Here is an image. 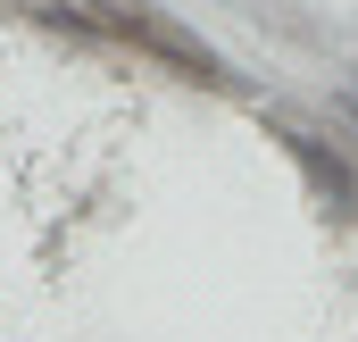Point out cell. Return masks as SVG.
<instances>
[{
  "label": "cell",
  "instance_id": "cell-2",
  "mask_svg": "<svg viewBox=\"0 0 358 342\" xmlns=\"http://www.w3.org/2000/svg\"><path fill=\"white\" fill-rule=\"evenodd\" d=\"M259 125H267L275 151L300 167V184L317 192V209H334V217H350V226H358V159H350V142H342L334 125L292 117V109H259Z\"/></svg>",
  "mask_w": 358,
  "mask_h": 342
},
{
  "label": "cell",
  "instance_id": "cell-3",
  "mask_svg": "<svg viewBox=\"0 0 358 342\" xmlns=\"http://www.w3.org/2000/svg\"><path fill=\"white\" fill-rule=\"evenodd\" d=\"M25 17L42 25V34H59V42H76V50H117V34L92 17L84 0H25Z\"/></svg>",
  "mask_w": 358,
  "mask_h": 342
},
{
  "label": "cell",
  "instance_id": "cell-1",
  "mask_svg": "<svg viewBox=\"0 0 358 342\" xmlns=\"http://www.w3.org/2000/svg\"><path fill=\"white\" fill-rule=\"evenodd\" d=\"M92 17L117 34V50H142L150 67H167L176 84H200V92H242V67L200 34V25H183L176 8H159V0H84Z\"/></svg>",
  "mask_w": 358,
  "mask_h": 342
},
{
  "label": "cell",
  "instance_id": "cell-4",
  "mask_svg": "<svg viewBox=\"0 0 358 342\" xmlns=\"http://www.w3.org/2000/svg\"><path fill=\"white\" fill-rule=\"evenodd\" d=\"M325 117H334V125H350V134H358V84H334V100H325Z\"/></svg>",
  "mask_w": 358,
  "mask_h": 342
}]
</instances>
